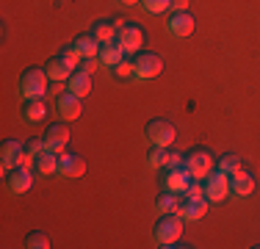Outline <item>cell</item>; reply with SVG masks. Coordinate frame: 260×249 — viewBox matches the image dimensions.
Returning <instances> with one entry per match:
<instances>
[{
    "instance_id": "6da1fadb",
    "label": "cell",
    "mask_w": 260,
    "mask_h": 249,
    "mask_svg": "<svg viewBox=\"0 0 260 249\" xmlns=\"http://www.w3.org/2000/svg\"><path fill=\"white\" fill-rule=\"evenodd\" d=\"M183 216L177 213V210H172V213H160V219L155 222V230H152V235H155L158 246H172L180 241L183 235Z\"/></svg>"
},
{
    "instance_id": "7a4b0ae2",
    "label": "cell",
    "mask_w": 260,
    "mask_h": 249,
    "mask_svg": "<svg viewBox=\"0 0 260 249\" xmlns=\"http://www.w3.org/2000/svg\"><path fill=\"white\" fill-rule=\"evenodd\" d=\"M183 164L188 166V172L194 174L197 180H205L210 172L216 169V155L210 152L208 147H194L188 152H183Z\"/></svg>"
},
{
    "instance_id": "3957f363",
    "label": "cell",
    "mask_w": 260,
    "mask_h": 249,
    "mask_svg": "<svg viewBox=\"0 0 260 249\" xmlns=\"http://www.w3.org/2000/svg\"><path fill=\"white\" fill-rule=\"evenodd\" d=\"M47 80H50V75L47 70H42V67H30L20 75V95L25 100H34V97H45L47 91Z\"/></svg>"
},
{
    "instance_id": "277c9868",
    "label": "cell",
    "mask_w": 260,
    "mask_h": 249,
    "mask_svg": "<svg viewBox=\"0 0 260 249\" xmlns=\"http://www.w3.org/2000/svg\"><path fill=\"white\" fill-rule=\"evenodd\" d=\"M133 67H136V78L150 80V78H158L164 72V58L158 53H150V50H139L133 58Z\"/></svg>"
},
{
    "instance_id": "5b68a950",
    "label": "cell",
    "mask_w": 260,
    "mask_h": 249,
    "mask_svg": "<svg viewBox=\"0 0 260 249\" xmlns=\"http://www.w3.org/2000/svg\"><path fill=\"white\" fill-rule=\"evenodd\" d=\"M116 22H119V28H116V42L122 45V50H125V53H139L141 45H144L141 28L136 22H125L122 17H116Z\"/></svg>"
},
{
    "instance_id": "8992f818",
    "label": "cell",
    "mask_w": 260,
    "mask_h": 249,
    "mask_svg": "<svg viewBox=\"0 0 260 249\" xmlns=\"http://www.w3.org/2000/svg\"><path fill=\"white\" fill-rule=\"evenodd\" d=\"M175 136H177V128L169 119H152L144 128V139L150 144H158V147H169L175 141Z\"/></svg>"
},
{
    "instance_id": "52a82bcc",
    "label": "cell",
    "mask_w": 260,
    "mask_h": 249,
    "mask_svg": "<svg viewBox=\"0 0 260 249\" xmlns=\"http://www.w3.org/2000/svg\"><path fill=\"white\" fill-rule=\"evenodd\" d=\"M58 174L61 177H83L86 174V158L72 149H61L58 152Z\"/></svg>"
},
{
    "instance_id": "ba28073f",
    "label": "cell",
    "mask_w": 260,
    "mask_h": 249,
    "mask_svg": "<svg viewBox=\"0 0 260 249\" xmlns=\"http://www.w3.org/2000/svg\"><path fill=\"white\" fill-rule=\"evenodd\" d=\"M227 194H230V174H224V172H210L208 177H205V197H208V202H221Z\"/></svg>"
},
{
    "instance_id": "9c48e42d",
    "label": "cell",
    "mask_w": 260,
    "mask_h": 249,
    "mask_svg": "<svg viewBox=\"0 0 260 249\" xmlns=\"http://www.w3.org/2000/svg\"><path fill=\"white\" fill-rule=\"evenodd\" d=\"M177 213L183 216L185 222H197L208 213V197H188L180 194V202H177Z\"/></svg>"
},
{
    "instance_id": "30bf717a",
    "label": "cell",
    "mask_w": 260,
    "mask_h": 249,
    "mask_svg": "<svg viewBox=\"0 0 260 249\" xmlns=\"http://www.w3.org/2000/svg\"><path fill=\"white\" fill-rule=\"evenodd\" d=\"M194 180V174L188 172V166L180 164V166H172V169H166V177H164V189L166 191H177V194H183L185 189H188V183Z\"/></svg>"
},
{
    "instance_id": "8fae6325",
    "label": "cell",
    "mask_w": 260,
    "mask_h": 249,
    "mask_svg": "<svg viewBox=\"0 0 260 249\" xmlns=\"http://www.w3.org/2000/svg\"><path fill=\"white\" fill-rule=\"evenodd\" d=\"M6 183H9L11 194H25L30 185H34V172L28 166H14V169L6 174Z\"/></svg>"
},
{
    "instance_id": "7c38bea8",
    "label": "cell",
    "mask_w": 260,
    "mask_h": 249,
    "mask_svg": "<svg viewBox=\"0 0 260 249\" xmlns=\"http://www.w3.org/2000/svg\"><path fill=\"white\" fill-rule=\"evenodd\" d=\"M166 28H169L172 36H191L194 28H197V20H194V14H188V11H172Z\"/></svg>"
},
{
    "instance_id": "4fadbf2b",
    "label": "cell",
    "mask_w": 260,
    "mask_h": 249,
    "mask_svg": "<svg viewBox=\"0 0 260 249\" xmlns=\"http://www.w3.org/2000/svg\"><path fill=\"white\" fill-rule=\"evenodd\" d=\"M83 97L72 95V91H64V95H58V100H55V108H58L61 119H78L80 111H83V103H80Z\"/></svg>"
},
{
    "instance_id": "5bb4252c",
    "label": "cell",
    "mask_w": 260,
    "mask_h": 249,
    "mask_svg": "<svg viewBox=\"0 0 260 249\" xmlns=\"http://www.w3.org/2000/svg\"><path fill=\"white\" fill-rule=\"evenodd\" d=\"M45 139V147L47 149H53V152H61L67 144H70V130H67V124H61V122H55L47 128V133L42 136Z\"/></svg>"
},
{
    "instance_id": "9a60e30c",
    "label": "cell",
    "mask_w": 260,
    "mask_h": 249,
    "mask_svg": "<svg viewBox=\"0 0 260 249\" xmlns=\"http://www.w3.org/2000/svg\"><path fill=\"white\" fill-rule=\"evenodd\" d=\"M125 50H122V45L116 39H111V42H103L100 45V53H97V58H100V64L103 67H116L122 58H125Z\"/></svg>"
},
{
    "instance_id": "2e32d148",
    "label": "cell",
    "mask_w": 260,
    "mask_h": 249,
    "mask_svg": "<svg viewBox=\"0 0 260 249\" xmlns=\"http://www.w3.org/2000/svg\"><path fill=\"white\" fill-rule=\"evenodd\" d=\"M230 191H233V194H238V197H249L252 191H255V177H252L246 169H238L230 177Z\"/></svg>"
},
{
    "instance_id": "e0dca14e",
    "label": "cell",
    "mask_w": 260,
    "mask_h": 249,
    "mask_svg": "<svg viewBox=\"0 0 260 249\" xmlns=\"http://www.w3.org/2000/svg\"><path fill=\"white\" fill-rule=\"evenodd\" d=\"M25 149V144H20V141H14V139H9V141H3V149H0V155H3V174H9L11 169L17 166V158H20V152Z\"/></svg>"
},
{
    "instance_id": "ac0fdd59",
    "label": "cell",
    "mask_w": 260,
    "mask_h": 249,
    "mask_svg": "<svg viewBox=\"0 0 260 249\" xmlns=\"http://www.w3.org/2000/svg\"><path fill=\"white\" fill-rule=\"evenodd\" d=\"M45 70H47V75H50V80H70L72 78V72H75V67L72 64H67L64 58H61V55H55V58H50L45 64Z\"/></svg>"
},
{
    "instance_id": "d6986e66",
    "label": "cell",
    "mask_w": 260,
    "mask_h": 249,
    "mask_svg": "<svg viewBox=\"0 0 260 249\" xmlns=\"http://www.w3.org/2000/svg\"><path fill=\"white\" fill-rule=\"evenodd\" d=\"M67 89H70L72 95H78V97H86L91 91V75L86 72V70L72 72V78L67 80Z\"/></svg>"
},
{
    "instance_id": "ffe728a7",
    "label": "cell",
    "mask_w": 260,
    "mask_h": 249,
    "mask_svg": "<svg viewBox=\"0 0 260 249\" xmlns=\"http://www.w3.org/2000/svg\"><path fill=\"white\" fill-rule=\"evenodd\" d=\"M116 28H119L116 17H114V20H97V22H94V28H91V36H94V39L103 45V42L116 39Z\"/></svg>"
},
{
    "instance_id": "44dd1931",
    "label": "cell",
    "mask_w": 260,
    "mask_h": 249,
    "mask_svg": "<svg viewBox=\"0 0 260 249\" xmlns=\"http://www.w3.org/2000/svg\"><path fill=\"white\" fill-rule=\"evenodd\" d=\"M22 114H25L28 122H42L47 116V105L42 97H34V100H25V105H22Z\"/></svg>"
},
{
    "instance_id": "7402d4cb",
    "label": "cell",
    "mask_w": 260,
    "mask_h": 249,
    "mask_svg": "<svg viewBox=\"0 0 260 249\" xmlns=\"http://www.w3.org/2000/svg\"><path fill=\"white\" fill-rule=\"evenodd\" d=\"M83 58H97V53H100V42L94 39L91 34H83V36H75V42H72Z\"/></svg>"
},
{
    "instance_id": "603a6c76",
    "label": "cell",
    "mask_w": 260,
    "mask_h": 249,
    "mask_svg": "<svg viewBox=\"0 0 260 249\" xmlns=\"http://www.w3.org/2000/svg\"><path fill=\"white\" fill-rule=\"evenodd\" d=\"M36 169H39V174H55L58 172V152L45 149V152L36 158Z\"/></svg>"
},
{
    "instance_id": "cb8c5ba5",
    "label": "cell",
    "mask_w": 260,
    "mask_h": 249,
    "mask_svg": "<svg viewBox=\"0 0 260 249\" xmlns=\"http://www.w3.org/2000/svg\"><path fill=\"white\" fill-rule=\"evenodd\" d=\"M216 169L224 172V174H230V177H233V174L238 172V169H244V166H241V158H238L235 152H227V155H221V158L216 161Z\"/></svg>"
},
{
    "instance_id": "d4e9b609",
    "label": "cell",
    "mask_w": 260,
    "mask_h": 249,
    "mask_svg": "<svg viewBox=\"0 0 260 249\" xmlns=\"http://www.w3.org/2000/svg\"><path fill=\"white\" fill-rule=\"evenodd\" d=\"M177 202H180V194H177V191H164V194L158 197L155 208H158V213H172V210H177Z\"/></svg>"
},
{
    "instance_id": "484cf974",
    "label": "cell",
    "mask_w": 260,
    "mask_h": 249,
    "mask_svg": "<svg viewBox=\"0 0 260 249\" xmlns=\"http://www.w3.org/2000/svg\"><path fill=\"white\" fill-rule=\"evenodd\" d=\"M169 149L166 147H158V144H152L150 147V152H147V161H150V166H164L166 169V164H169Z\"/></svg>"
},
{
    "instance_id": "4316f807",
    "label": "cell",
    "mask_w": 260,
    "mask_h": 249,
    "mask_svg": "<svg viewBox=\"0 0 260 249\" xmlns=\"http://www.w3.org/2000/svg\"><path fill=\"white\" fill-rule=\"evenodd\" d=\"M25 246L28 249H50V235L42 233V230H34V233L25 235Z\"/></svg>"
},
{
    "instance_id": "83f0119b",
    "label": "cell",
    "mask_w": 260,
    "mask_h": 249,
    "mask_svg": "<svg viewBox=\"0 0 260 249\" xmlns=\"http://www.w3.org/2000/svg\"><path fill=\"white\" fill-rule=\"evenodd\" d=\"M141 9L150 11V14H164V11L172 9V0H139Z\"/></svg>"
},
{
    "instance_id": "f1b7e54d",
    "label": "cell",
    "mask_w": 260,
    "mask_h": 249,
    "mask_svg": "<svg viewBox=\"0 0 260 249\" xmlns=\"http://www.w3.org/2000/svg\"><path fill=\"white\" fill-rule=\"evenodd\" d=\"M111 72H114V78H119V80H125V78H133L136 75V67H133V61H127V58H122L116 67H111Z\"/></svg>"
},
{
    "instance_id": "f546056e",
    "label": "cell",
    "mask_w": 260,
    "mask_h": 249,
    "mask_svg": "<svg viewBox=\"0 0 260 249\" xmlns=\"http://www.w3.org/2000/svg\"><path fill=\"white\" fill-rule=\"evenodd\" d=\"M61 58L67 61V64H72V67H78V64H83V55H80V50L75 47V45H70V47H64L61 50Z\"/></svg>"
},
{
    "instance_id": "4dcf8cb0",
    "label": "cell",
    "mask_w": 260,
    "mask_h": 249,
    "mask_svg": "<svg viewBox=\"0 0 260 249\" xmlns=\"http://www.w3.org/2000/svg\"><path fill=\"white\" fill-rule=\"evenodd\" d=\"M25 149H28L30 155H34V158H39V155L47 149V147H45V139H30L28 144H25Z\"/></svg>"
},
{
    "instance_id": "1f68e13d",
    "label": "cell",
    "mask_w": 260,
    "mask_h": 249,
    "mask_svg": "<svg viewBox=\"0 0 260 249\" xmlns=\"http://www.w3.org/2000/svg\"><path fill=\"white\" fill-rule=\"evenodd\" d=\"M183 194H188V197H205V183H200V180H191L188 183V189L183 191Z\"/></svg>"
},
{
    "instance_id": "d6a6232c",
    "label": "cell",
    "mask_w": 260,
    "mask_h": 249,
    "mask_svg": "<svg viewBox=\"0 0 260 249\" xmlns=\"http://www.w3.org/2000/svg\"><path fill=\"white\" fill-rule=\"evenodd\" d=\"M191 0H172V11H185Z\"/></svg>"
},
{
    "instance_id": "836d02e7",
    "label": "cell",
    "mask_w": 260,
    "mask_h": 249,
    "mask_svg": "<svg viewBox=\"0 0 260 249\" xmlns=\"http://www.w3.org/2000/svg\"><path fill=\"white\" fill-rule=\"evenodd\" d=\"M80 70H86V72H89V75H91V72H94V70H97V64H94V58H83V67H80Z\"/></svg>"
},
{
    "instance_id": "e575fe53",
    "label": "cell",
    "mask_w": 260,
    "mask_h": 249,
    "mask_svg": "<svg viewBox=\"0 0 260 249\" xmlns=\"http://www.w3.org/2000/svg\"><path fill=\"white\" fill-rule=\"evenodd\" d=\"M119 3H125V6H133V3H139V0H119Z\"/></svg>"
}]
</instances>
